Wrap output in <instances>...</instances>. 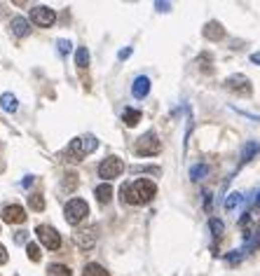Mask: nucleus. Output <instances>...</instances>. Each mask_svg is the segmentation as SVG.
<instances>
[{
  "mask_svg": "<svg viewBox=\"0 0 260 276\" xmlns=\"http://www.w3.org/2000/svg\"><path fill=\"white\" fill-rule=\"evenodd\" d=\"M120 195H122V202L131 204V206H143V204L152 202V197L157 195V185L148 178H138V180L124 185Z\"/></svg>",
  "mask_w": 260,
  "mask_h": 276,
  "instance_id": "nucleus-1",
  "label": "nucleus"
},
{
  "mask_svg": "<svg viewBox=\"0 0 260 276\" xmlns=\"http://www.w3.org/2000/svg\"><path fill=\"white\" fill-rule=\"evenodd\" d=\"M134 150H136L138 157H155L162 152V141L157 138L155 131H148V134H143L136 141V148Z\"/></svg>",
  "mask_w": 260,
  "mask_h": 276,
  "instance_id": "nucleus-2",
  "label": "nucleus"
},
{
  "mask_svg": "<svg viewBox=\"0 0 260 276\" xmlns=\"http://www.w3.org/2000/svg\"><path fill=\"white\" fill-rule=\"evenodd\" d=\"M63 213H66V222H68V225H80V222L89 216V206L84 199H70V202L66 204Z\"/></svg>",
  "mask_w": 260,
  "mask_h": 276,
  "instance_id": "nucleus-3",
  "label": "nucleus"
},
{
  "mask_svg": "<svg viewBox=\"0 0 260 276\" xmlns=\"http://www.w3.org/2000/svg\"><path fill=\"white\" fill-rule=\"evenodd\" d=\"M124 171V162L120 159V157L110 155L106 157L101 164H99V178H103V182L113 180V178H117V175Z\"/></svg>",
  "mask_w": 260,
  "mask_h": 276,
  "instance_id": "nucleus-4",
  "label": "nucleus"
},
{
  "mask_svg": "<svg viewBox=\"0 0 260 276\" xmlns=\"http://www.w3.org/2000/svg\"><path fill=\"white\" fill-rule=\"evenodd\" d=\"M35 234H38V239H40V243L45 248H49V250L61 248V234H59L54 227H49V225H38V227H35Z\"/></svg>",
  "mask_w": 260,
  "mask_h": 276,
  "instance_id": "nucleus-5",
  "label": "nucleus"
},
{
  "mask_svg": "<svg viewBox=\"0 0 260 276\" xmlns=\"http://www.w3.org/2000/svg\"><path fill=\"white\" fill-rule=\"evenodd\" d=\"M31 21L40 28H49L56 21V12L47 5H35L31 7Z\"/></svg>",
  "mask_w": 260,
  "mask_h": 276,
  "instance_id": "nucleus-6",
  "label": "nucleus"
},
{
  "mask_svg": "<svg viewBox=\"0 0 260 276\" xmlns=\"http://www.w3.org/2000/svg\"><path fill=\"white\" fill-rule=\"evenodd\" d=\"M225 87L230 89V91H234V94H239V96H248L253 89H251V80H248L246 75H241V73H237V75H230L225 80Z\"/></svg>",
  "mask_w": 260,
  "mask_h": 276,
  "instance_id": "nucleus-7",
  "label": "nucleus"
},
{
  "mask_svg": "<svg viewBox=\"0 0 260 276\" xmlns=\"http://www.w3.org/2000/svg\"><path fill=\"white\" fill-rule=\"evenodd\" d=\"M24 220H26V211L21 209L19 204H12V206L3 209V222H7V225H21Z\"/></svg>",
  "mask_w": 260,
  "mask_h": 276,
  "instance_id": "nucleus-8",
  "label": "nucleus"
},
{
  "mask_svg": "<svg viewBox=\"0 0 260 276\" xmlns=\"http://www.w3.org/2000/svg\"><path fill=\"white\" fill-rule=\"evenodd\" d=\"M73 239H75V243H77V248H80V250L94 248V243H96V236H94L92 229H80V232L73 234Z\"/></svg>",
  "mask_w": 260,
  "mask_h": 276,
  "instance_id": "nucleus-9",
  "label": "nucleus"
},
{
  "mask_svg": "<svg viewBox=\"0 0 260 276\" xmlns=\"http://www.w3.org/2000/svg\"><path fill=\"white\" fill-rule=\"evenodd\" d=\"M66 155H68L70 162H80V159H84V157H87V152H84V141H82V138H73V141L68 143Z\"/></svg>",
  "mask_w": 260,
  "mask_h": 276,
  "instance_id": "nucleus-10",
  "label": "nucleus"
},
{
  "mask_svg": "<svg viewBox=\"0 0 260 276\" xmlns=\"http://www.w3.org/2000/svg\"><path fill=\"white\" fill-rule=\"evenodd\" d=\"M202 33H204L206 40L218 42V40H223V38H225V28L220 26L218 21H209V24L204 26V31H202Z\"/></svg>",
  "mask_w": 260,
  "mask_h": 276,
  "instance_id": "nucleus-11",
  "label": "nucleus"
},
{
  "mask_svg": "<svg viewBox=\"0 0 260 276\" xmlns=\"http://www.w3.org/2000/svg\"><path fill=\"white\" fill-rule=\"evenodd\" d=\"M148 91H150V80H148L145 75H138L136 80H134V84H131V94H134V99H145Z\"/></svg>",
  "mask_w": 260,
  "mask_h": 276,
  "instance_id": "nucleus-12",
  "label": "nucleus"
},
{
  "mask_svg": "<svg viewBox=\"0 0 260 276\" xmlns=\"http://www.w3.org/2000/svg\"><path fill=\"white\" fill-rule=\"evenodd\" d=\"M10 28H12V33L17 35V38H26L28 31H31V26H28V21L24 19V17H14Z\"/></svg>",
  "mask_w": 260,
  "mask_h": 276,
  "instance_id": "nucleus-13",
  "label": "nucleus"
},
{
  "mask_svg": "<svg viewBox=\"0 0 260 276\" xmlns=\"http://www.w3.org/2000/svg\"><path fill=\"white\" fill-rule=\"evenodd\" d=\"M0 108L5 110V113H17L19 108V101H17V96L5 91V94H0Z\"/></svg>",
  "mask_w": 260,
  "mask_h": 276,
  "instance_id": "nucleus-14",
  "label": "nucleus"
},
{
  "mask_svg": "<svg viewBox=\"0 0 260 276\" xmlns=\"http://www.w3.org/2000/svg\"><path fill=\"white\" fill-rule=\"evenodd\" d=\"M96 199H99V204H108L110 199H113V188H110V182H101L99 188L94 190Z\"/></svg>",
  "mask_w": 260,
  "mask_h": 276,
  "instance_id": "nucleus-15",
  "label": "nucleus"
},
{
  "mask_svg": "<svg viewBox=\"0 0 260 276\" xmlns=\"http://www.w3.org/2000/svg\"><path fill=\"white\" fill-rule=\"evenodd\" d=\"M141 117H143L141 110H134V108H127V110H124V115H122V120H124L127 127H136L138 122H141Z\"/></svg>",
  "mask_w": 260,
  "mask_h": 276,
  "instance_id": "nucleus-16",
  "label": "nucleus"
},
{
  "mask_svg": "<svg viewBox=\"0 0 260 276\" xmlns=\"http://www.w3.org/2000/svg\"><path fill=\"white\" fill-rule=\"evenodd\" d=\"M260 152V143H246V148H244V152H241V164L251 162V157L258 155Z\"/></svg>",
  "mask_w": 260,
  "mask_h": 276,
  "instance_id": "nucleus-17",
  "label": "nucleus"
},
{
  "mask_svg": "<svg viewBox=\"0 0 260 276\" xmlns=\"http://www.w3.org/2000/svg\"><path fill=\"white\" fill-rule=\"evenodd\" d=\"M28 204H31V211H45V197L40 192H35V195L28 197Z\"/></svg>",
  "mask_w": 260,
  "mask_h": 276,
  "instance_id": "nucleus-18",
  "label": "nucleus"
},
{
  "mask_svg": "<svg viewBox=\"0 0 260 276\" xmlns=\"http://www.w3.org/2000/svg\"><path fill=\"white\" fill-rule=\"evenodd\" d=\"M84 276H110L108 271L103 269L101 264H96V262H89L87 267H84Z\"/></svg>",
  "mask_w": 260,
  "mask_h": 276,
  "instance_id": "nucleus-19",
  "label": "nucleus"
},
{
  "mask_svg": "<svg viewBox=\"0 0 260 276\" xmlns=\"http://www.w3.org/2000/svg\"><path fill=\"white\" fill-rule=\"evenodd\" d=\"M206 173H209V166H206V164H195V166L190 168V178H192V180H202Z\"/></svg>",
  "mask_w": 260,
  "mask_h": 276,
  "instance_id": "nucleus-20",
  "label": "nucleus"
},
{
  "mask_svg": "<svg viewBox=\"0 0 260 276\" xmlns=\"http://www.w3.org/2000/svg\"><path fill=\"white\" fill-rule=\"evenodd\" d=\"M47 276H73V274H70V269L66 264H49Z\"/></svg>",
  "mask_w": 260,
  "mask_h": 276,
  "instance_id": "nucleus-21",
  "label": "nucleus"
},
{
  "mask_svg": "<svg viewBox=\"0 0 260 276\" xmlns=\"http://www.w3.org/2000/svg\"><path fill=\"white\" fill-rule=\"evenodd\" d=\"M26 255L31 262H40L42 253H40V248H38V243H26Z\"/></svg>",
  "mask_w": 260,
  "mask_h": 276,
  "instance_id": "nucleus-22",
  "label": "nucleus"
},
{
  "mask_svg": "<svg viewBox=\"0 0 260 276\" xmlns=\"http://www.w3.org/2000/svg\"><path fill=\"white\" fill-rule=\"evenodd\" d=\"M75 63H77V68H87L89 66V52H87V47H77Z\"/></svg>",
  "mask_w": 260,
  "mask_h": 276,
  "instance_id": "nucleus-23",
  "label": "nucleus"
},
{
  "mask_svg": "<svg viewBox=\"0 0 260 276\" xmlns=\"http://www.w3.org/2000/svg\"><path fill=\"white\" fill-rule=\"evenodd\" d=\"M209 227H211V232H213V239H220L223 232H225V227H223V222H220L218 218H211V220H209Z\"/></svg>",
  "mask_w": 260,
  "mask_h": 276,
  "instance_id": "nucleus-24",
  "label": "nucleus"
},
{
  "mask_svg": "<svg viewBox=\"0 0 260 276\" xmlns=\"http://www.w3.org/2000/svg\"><path fill=\"white\" fill-rule=\"evenodd\" d=\"M239 202H241V195H239V192H232V195H227V199H225V211H232Z\"/></svg>",
  "mask_w": 260,
  "mask_h": 276,
  "instance_id": "nucleus-25",
  "label": "nucleus"
},
{
  "mask_svg": "<svg viewBox=\"0 0 260 276\" xmlns=\"http://www.w3.org/2000/svg\"><path fill=\"white\" fill-rule=\"evenodd\" d=\"M56 47H59V54H68L70 52V47H73V45H70V40H56Z\"/></svg>",
  "mask_w": 260,
  "mask_h": 276,
  "instance_id": "nucleus-26",
  "label": "nucleus"
},
{
  "mask_svg": "<svg viewBox=\"0 0 260 276\" xmlns=\"http://www.w3.org/2000/svg\"><path fill=\"white\" fill-rule=\"evenodd\" d=\"M134 171H136V173H138V171H145V173H155V175L162 173L157 166H134Z\"/></svg>",
  "mask_w": 260,
  "mask_h": 276,
  "instance_id": "nucleus-27",
  "label": "nucleus"
},
{
  "mask_svg": "<svg viewBox=\"0 0 260 276\" xmlns=\"http://www.w3.org/2000/svg\"><path fill=\"white\" fill-rule=\"evenodd\" d=\"M131 56V47H127V49H120V54H117V59L120 61H124V59H129Z\"/></svg>",
  "mask_w": 260,
  "mask_h": 276,
  "instance_id": "nucleus-28",
  "label": "nucleus"
},
{
  "mask_svg": "<svg viewBox=\"0 0 260 276\" xmlns=\"http://www.w3.org/2000/svg\"><path fill=\"white\" fill-rule=\"evenodd\" d=\"M5 262H7V248L3 246V243H0V267H3Z\"/></svg>",
  "mask_w": 260,
  "mask_h": 276,
  "instance_id": "nucleus-29",
  "label": "nucleus"
},
{
  "mask_svg": "<svg viewBox=\"0 0 260 276\" xmlns=\"http://www.w3.org/2000/svg\"><path fill=\"white\" fill-rule=\"evenodd\" d=\"M155 7H157L159 12H169V7L171 5H169V3H155Z\"/></svg>",
  "mask_w": 260,
  "mask_h": 276,
  "instance_id": "nucleus-30",
  "label": "nucleus"
},
{
  "mask_svg": "<svg viewBox=\"0 0 260 276\" xmlns=\"http://www.w3.org/2000/svg\"><path fill=\"white\" fill-rule=\"evenodd\" d=\"M204 197H206V199H204V209H206V211H211V202H213V199H211V195L206 192Z\"/></svg>",
  "mask_w": 260,
  "mask_h": 276,
  "instance_id": "nucleus-31",
  "label": "nucleus"
},
{
  "mask_svg": "<svg viewBox=\"0 0 260 276\" xmlns=\"http://www.w3.org/2000/svg\"><path fill=\"white\" fill-rule=\"evenodd\" d=\"M251 63H255V66H260V52H255V54H251Z\"/></svg>",
  "mask_w": 260,
  "mask_h": 276,
  "instance_id": "nucleus-32",
  "label": "nucleus"
},
{
  "mask_svg": "<svg viewBox=\"0 0 260 276\" xmlns=\"http://www.w3.org/2000/svg\"><path fill=\"white\" fill-rule=\"evenodd\" d=\"M255 206H260V192H258V197H255Z\"/></svg>",
  "mask_w": 260,
  "mask_h": 276,
  "instance_id": "nucleus-33",
  "label": "nucleus"
}]
</instances>
